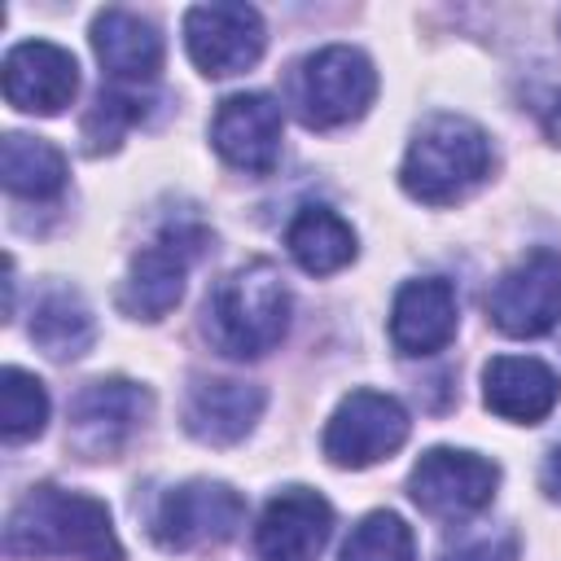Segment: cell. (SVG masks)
Listing matches in <instances>:
<instances>
[{"instance_id":"cell-20","label":"cell","mask_w":561,"mask_h":561,"mask_svg":"<svg viewBox=\"0 0 561 561\" xmlns=\"http://www.w3.org/2000/svg\"><path fill=\"white\" fill-rule=\"evenodd\" d=\"M31 342L53 355V359H79L92 351L96 342V320H92V307L83 302L79 289H48L39 302H35V316H31Z\"/></svg>"},{"instance_id":"cell-25","label":"cell","mask_w":561,"mask_h":561,"mask_svg":"<svg viewBox=\"0 0 561 561\" xmlns=\"http://www.w3.org/2000/svg\"><path fill=\"white\" fill-rule=\"evenodd\" d=\"M522 543L513 526H456V535H447L443 543V561H517Z\"/></svg>"},{"instance_id":"cell-9","label":"cell","mask_w":561,"mask_h":561,"mask_svg":"<svg viewBox=\"0 0 561 561\" xmlns=\"http://www.w3.org/2000/svg\"><path fill=\"white\" fill-rule=\"evenodd\" d=\"M267 44V26L254 4H193L184 13V48L193 66L210 79L245 75Z\"/></svg>"},{"instance_id":"cell-22","label":"cell","mask_w":561,"mask_h":561,"mask_svg":"<svg viewBox=\"0 0 561 561\" xmlns=\"http://www.w3.org/2000/svg\"><path fill=\"white\" fill-rule=\"evenodd\" d=\"M48 425V390L35 373L9 364L0 373V434L9 443H26L35 434H44Z\"/></svg>"},{"instance_id":"cell-26","label":"cell","mask_w":561,"mask_h":561,"mask_svg":"<svg viewBox=\"0 0 561 561\" xmlns=\"http://www.w3.org/2000/svg\"><path fill=\"white\" fill-rule=\"evenodd\" d=\"M543 491H548V500H557L561 504V443L548 451V460H543Z\"/></svg>"},{"instance_id":"cell-1","label":"cell","mask_w":561,"mask_h":561,"mask_svg":"<svg viewBox=\"0 0 561 561\" xmlns=\"http://www.w3.org/2000/svg\"><path fill=\"white\" fill-rule=\"evenodd\" d=\"M4 552L18 561L70 557V561H123L110 508L96 495L31 486L4 526Z\"/></svg>"},{"instance_id":"cell-3","label":"cell","mask_w":561,"mask_h":561,"mask_svg":"<svg viewBox=\"0 0 561 561\" xmlns=\"http://www.w3.org/2000/svg\"><path fill=\"white\" fill-rule=\"evenodd\" d=\"M486 167H491L486 131L465 114H434L412 136L399 167V184L408 188V197L425 206H451L482 184Z\"/></svg>"},{"instance_id":"cell-24","label":"cell","mask_w":561,"mask_h":561,"mask_svg":"<svg viewBox=\"0 0 561 561\" xmlns=\"http://www.w3.org/2000/svg\"><path fill=\"white\" fill-rule=\"evenodd\" d=\"M145 118V101L136 92H123V88H110L96 96V105L88 110L83 118V140H88V153H110L118 149L123 131L136 127Z\"/></svg>"},{"instance_id":"cell-5","label":"cell","mask_w":561,"mask_h":561,"mask_svg":"<svg viewBox=\"0 0 561 561\" xmlns=\"http://www.w3.org/2000/svg\"><path fill=\"white\" fill-rule=\"evenodd\" d=\"M495 486H500L495 460L456 447H430L408 478L412 504L438 522H465L482 513L495 500Z\"/></svg>"},{"instance_id":"cell-27","label":"cell","mask_w":561,"mask_h":561,"mask_svg":"<svg viewBox=\"0 0 561 561\" xmlns=\"http://www.w3.org/2000/svg\"><path fill=\"white\" fill-rule=\"evenodd\" d=\"M543 127H548V136L561 145V92H552V101L543 105Z\"/></svg>"},{"instance_id":"cell-10","label":"cell","mask_w":561,"mask_h":561,"mask_svg":"<svg viewBox=\"0 0 561 561\" xmlns=\"http://www.w3.org/2000/svg\"><path fill=\"white\" fill-rule=\"evenodd\" d=\"M486 316L508 337H539L561 320V250H530L486 294Z\"/></svg>"},{"instance_id":"cell-19","label":"cell","mask_w":561,"mask_h":561,"mask_svg":"<svg viewBox=\"0 0 561 561\" xmlns=\"http://www.w3.org/2000/svg\"><path fill=\"white\" fill-rule=\"evenodd\" d=\"M289 259L311 276H333L355 259V228L329 206H302L285 228Z\"/></svg>"},{"instance_id":"cell-18","label":"cell","mask_w":561,"mask_h":561,"mask_svg":"<svg viewBox=\"0 0 561 561\" xmlns=\"http://www.w3.org/2000/svg\"><path fill=\"white\" fill-rule=\"evenodd\" d=\"M92 53L118 83H153L162 70V35L131 9H101L92 18Z\"/></svg>"},{"instance_id":"cell-17","label":"cell","mask_w":561,"mask_h":561,"mask_svg":"<svg viewBox=\"0 0 561 561\" xmlns=\"http://www.w3.org/2000/svg\"><path fill=\"white\" fill-rule=\"evenodd\" d=\"M482 399L513 425H539L561 399V377L535 355H495L482 368Z\"/></svg>"},{"instance_id":"cell-6","label":"cell","mask_w":561,"mask_h":561,"mask_svg":"<svg viewBox=\"0 0 561 561\" xmlns=\"http://www.w3.org/2000/svg\"><path fill=\"white\" fill-rule=\"evenodd\" d=\"M153 399L127 377H101L70 399V447L83 460H114L149 421Z\"/></svg>"},{"instance_id":"cell-2","label":"cell","mask_w":561,"mask_h":561,"mask_svg":"<svg viewBox=\"0 0 561 561\" xmlns=\"http://www.w3.org/2000/svg\"><path fill=\"white\" fill-rule=\"evenodd\" d=\"M210 346L228 359H263L289 329V289L267 259L232 267L202 307Z\"/></svg>"},{"instance_id":"cell-13","label":"cell","mask_w":561,"mask_h":561,"mask_svg":"<svg viewBox=\"0 0 561 561\" xmlns=\"http://www.w3.org/2000/svg\"><path fill=\"white\" fill-rule=\"evenodd\" d=\"M329 535H333L329 500L320 491L289 486L267 500L254 526V548L263 561H320Z\"/></svg>"},{"instance_id":"cell-14","label":"cell","mask_w":561,"mask_h":561,"mask_svg":"<svg viewBox=\"0 0 561 561\" xmlns=\"http://www.w3.org/2000/svg\"><path fill=\"white\" fill-rule=\"evenodd\" d=\"M263 386L237 377H197L184 394V430L206 447L241 443L263 416Z\"/></svg>"},{"instance_id":"cell-8","label":"cell","mask_w":561,"mask_h":561,"mask_svg":"<svg viewBox=\"0 0 561 561\" xmlns=\"http://www.w3.org/2000/svg\"><path fill=\"white\" fill-rule=\"evenodd\" d=\"M245 522V500L228 482L193 478L171 486L153 508V539L167 552H188L202 543H224Z\"/></svg>"},{"instance_id":"cell-12","label":"cell","mask_w":561,"mask_h":561,"mask_svg":"<svg viewBox=\"0 0 561 561\" xmlns=\"http://www.w3.org/2000/svg\"><path fill=\"white\" fill-rule=\"evenodd\" d=\"M210 145L228 167L267 175L280 162V105L267 92H237L219 101L210 118Z\"/></svg>"},{"instance_id":"cell-21","label":"cell","mask_w":561,"mask_h":561,"mask_svg":"<svg viewBox=\"0 0 561 561\" xmlns=\"http://www.w3.org/2000/svg\"><path fill=\"white\" fill-rule=\"evenodd\" d=\"M0 180L9 193L44 202V197H57L66 188V158L57 145L39 140V136L9 131L0 140Z\"/></svg>"},{"instance_id":"cell-23","label":"cell","mask_w":561,"mask_h":561,"mask_svg":"<svg viewBox=\"0 0 561 561\" xmlns=\"http://www.w3.org/2000/svg\"><path fill=\"white\" fill-rule=\"evenodd\" d=\"M337 561H416L412 526L399 513H368L342 543Z\"/></svg>"},{"instance_id":"cell-15","label":"cell","mask_w":561,"mask_h":561,"mask_svg":"<svg viewBox=\"0 0 561 561\" xmlns=\"http://www.w3.org/2000/svg\"><path fill=\"white\" fill-rule=\"evenodd\" d=\"M193 250L197 245L180 228H171L158 241H149L145 250H136L131 267H127V280H123V311L136 316V320H162L184 294Z\"/></svg>"},{"instance_id":"cell-7","label":"cell","mask_w":561,"mask_h":561,"mask_svg":"<svg viewBox=\"0 0 561 561\" xmlns=\"http://www.w3.org/2000/svg\"><path fill=\"white\" fill-rule=\"evenodd\" d=\"M408 430H412V421L394 394L351 390L324 425V456L337 469H368V465L394 456L408 443Z\"/></svg>"},{"instance_id":"cell-11","label":"cell","mask_w":561,"mask_h":561,"mask_svg":"<svg viewBox=\"0 0 561 561\" xmlns=\"http://www.w3.org/2000/svg\"><path fill=\"white\" fill-rule=\"evenodd\" d=\"M0 88H4V101L22 114H39V118H53L61 114L75 92H79V61L61 48V44H48V39H22L4 53V66H0Z\"/></svg>"},{"instance_id":"cell-4","label":"cell","mask_w":561,"mask_h":561,"mask_svg":"<svg viewBox=\"0 0 561 561\" xmlns=\"http://www.w3.org/2000/svg\"><path fill=\"white\" fill-rule=\"evenodd\" d=\"M373 96H377V70L351 44L316 48L294 75V110L311 131H333L364 118Z\"/></svg>"},{"instance_id":"cell-16","label":"cell","mask_w":561,"mask_h":561,"mask_svg":"<svg viewBox=\"0 0 561 561\" xmlns=\"http://www.w3.org/2000/svg\"><path fill=\"white\" fill-rule=\"evenodd\" d=\"M456 289L443 276L408 280L390 307V342L399 355H434L456 337Z\"/></svg>"}]
</instances>
